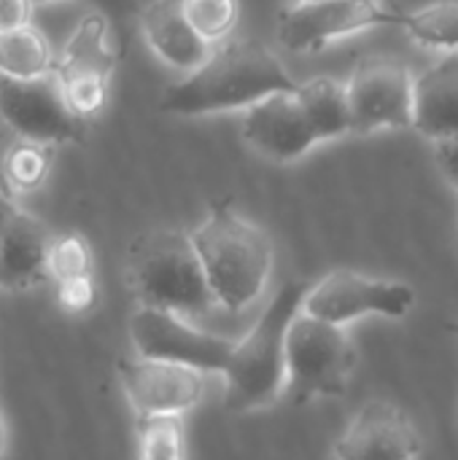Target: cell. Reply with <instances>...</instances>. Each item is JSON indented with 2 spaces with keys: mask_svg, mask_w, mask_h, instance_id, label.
I'll list each match as a JSON object with an SVG mask.
<instances>
[{
  "mask_svg": "<svg viewBox=\"0 0 458 460\" xmlns=\"http://www.w3.org/2000/svg\"><path fill=\"white\" fill-rule=\"evenodd\" d=\"M305 280H292L275 291L246 337L235 340L232 356L221 372L224 404L235 415L273 407L286 388V337L308 294Z\"/></svg>",
  "mask_w": 458,
  "mask_h": 460,
  "instance_id": "3957f363",
  "label": "cell"
},
{
  "mask_svg": "<svg viewBox=\"0 0 458 460\" xmlns=\"http://www.w3.org/2000/svg\"><path fill=\"white\" fill-rule=\"evenodd\" d=\"M116 51L111 43V24L100 11H89L78 19L70 38L54 62V75L59 81L70 78H113Z\"/></svg>",
  "mask_w": 458,
  "mask_h": 460,
  "instance_id": "e0dca14e",
  "label": "cell"
},
{
  "mask_svg": "<svg viewBox=\"0 0 458 460\" xmlns=\"http://www.w3.org/2000/svg\"><path fill=\"white\" fill-rule=\"evenodd\" d=\"M138 456L143 460L186 458V426L184 415H138Z\"/></svg>",
  "mask_w": 458,
  "mask_h": 460,
  "instance_id": "7402d4cb",
  "label": "cell"
},
{
  "mask_svg": "<svg viewBox=\"0 0 458 460\" xmlns=\"http://www.w3.org/2000/svg\"><path fill=\"white\" fill-rule=\"evenodd\" d=\"M184 11L192 27L213 46L229 38L238 24L240 3L238 0H184Z\"/></svg>",
  "mask_w": 458,
  "mask_h": 460,
  "instance_id": "cb8c5ba5",
  "label": "cell"
},
{
  "mask_svg": "<svg viewBox=\"0 0 458 460\" xmlns=\"http://www.w3.org/2000/svg\"><path fill=\"white\" fill-rule=\"evenodd\" d=\"M54 51L40 30L32 24L0 30V75L3 78H40L54 73Z\"/></svg>",
  "mask_w": 458,
  "mask_h": 460,
  "instance_id": "d6986e66",
  "label": "cell"
},
{
  "mask_svg": "<svg viewBox=\"0 0 458 460\" xmlns=\"http://www.w3.org/2000/svg\"><path fill=\"white\" fill-rule=\"evenodd\" d=\"M435 151H437V162H440L443 175L451 181V186L458 191V135L448 137V140H437Z\"/></svg>",
  "mask_w": 458,
  "mask_h": 460,
  "instance_id": "4316f807",
  "label": "cell"
},
{
  "mask_svg": "<svg viewBox=\"0 0 458 460\" xmlns=\"http://www.w3.org/2000/svg\"><path fill=\"white\" fill-rule=\"evenodd\" d=\"M297 3H308V0H297Z\"/></svg>",
  "mask_w": 458,
  "mask_h": 460,
  "instance_id": "836d02e7",
  "label": "cell"
},
{
  "mask_svg": "<svg viewBox=\"0 0 458 460\" xmlns=\"http://www.w3.org/2000/svg\"><path fill=\"white\" fill-rule=\"evenodd\" d=\"M49 232L40 218L32 213L13 208L5 221L0 237V288L24 291L35 283H43L46 275V253H49Z\"/></svg>",
  "mask_w": 458,
  "mask_h": 460,
  "instance_id": "9a60e30c",
  "label": "cell"
},
{
  "mask_svg": "<svg viewBox=\"0 0 458 460\" xmlns=\"http://www.w3.org/2000/svg\"><path fill=\"white\" fill-rule=\"evenodd\" d=\"M0 116L13 137L54 148L84 137V119L67 105L54 73L40 78H3Z\"/></svg>",
  "mask_w": 458,
  "mask_h": 460,
  "instance_id": "9c48e42d",
  "label": "cell"
},
{
  "mask_svg": "<svg viewBox=\"0 0 458 460\" xmlns=\"http://www.w3.org/2000/svg\"><path fill=\"white\" fill-rule=\"evenodd\" d=\"M54 146L13 137L3 154V181L11 197L38 191L54 164Z\"/></svg>",
  "mask_w": 458,
  "mask_h": 460,
  "instance_id": "ffe728a7",
  "label": "cell"
},
{
  "mask_svg": "<svg viewBox=\"0 0 458 460\" xmlns=\"http://www.w3.org/2000/svg\"><path fill=\"white\" fill-rule=\"evenodd\" d=\"M445 329H448V332H451V334H454V337H456V340H458V321H454V323H448Z\"/></svg>",
  "mask_w": 458,
  "mask_h": 460,
  "instance_id": "4dcf8cb0",
  "label": "cell"
},
{
  "mask_svg": "<svg viewBox=\"0 0 458 460\" xmlns=\"http://www.w3.org/2000/svg\"><path fill=\"white\" fill-rule=\"evenodd\" d=\"M116 369H119L121 391H124L135 418L138 415H162V412L186 415L205 396V375L208 372H202L197 367L135 356V358L119 361Z\"/></svg>",
  "mask_w": 458,
  "mask_h": 460,
  "instance_id": "8fae6325",
  "label": "cell"
},
{
  "mask_svg": "<svg viewBox=\"0 0 458 460\" xmlns=\"http://www.w3.org/2000/svg\"><path fill=\"white\" fill-rule=\"evenodd\" d=\"M57 286V305L65 313L81 315L86 310H92L94 299H97V288H94V278L92 275H81V278H70Z\"/></svg>",
  "mask_w": 458,
  "mask_h": 460,
  "instance_id": "d4e9b609",
  "label": "cell"
},
{
  "mask_svg": "<svg viewBox=\"0 0 458 460\" xmlns=\"http://www.w3.org/2000/svg\"><path fill=\"white\" fill-rule=\"evenodd\" d=\"M92 264H94L92 245L84 234L67 232V234L51 237L49 253H46V275L51 283L92 275Z\"/></svg>",
  "mask_w": 458,
  "mask_h": 460,
  "instance_id": "603a6c76",
  "label": "cell"
},
{
  "mask_svg": "<svg viewBox=\"0 0 458 460\" xmlns=\"http://www.w3.org/2000/svg\"><path fill=\"white\" fill-rule=\"evenodd\" d=\"M416 291L402 280H386L356 270H332L308 286L302 310L324 321L348 326L362 318H408Z\"/></svg>",
  "mask_w": 458,
  "mask_h": 460,
  "instance_id": "52a82bcc",
  "label": "cell"
},
{
  "mask_svg": "<svg viewBox=\"0 0 458 460\" xmlns=\"http://www.w3.org/2000/svg\"><path fill=\"white\" fill-rule=\"evenodd\" d=\"M13 208H16V202H13V197H11V194H5V191L0 189V237H3V229H5V221H8V216L13 213Z\"/></svg>",
  "mask_w": 458,
  "mask_h": 460,
  "instance_id": "f1b7e54d",
  "label": "cell"
},
{
  "mask_svg": "<svg viewBox=\"0 0 458 460\" xmlns=\"http://www.w3.org/2000/svg\"><path fill=\"white\" fill-rule=\"evenodd\" d=\"M140 32L148 49L175 70H194L208 54L211 43L192 27L184 0H151L140 11Z\"/></svg>",
  "mask_w": 458,
  "mask_h": 460,
  "instance_id": "5bb4252c",
  "label": "cell"
},
{
  "mask_svg": "<svg viewBox=\"0 0 458 460\" xmlns=\"http://www.w3.org/2000/svg\"><path fill=\"white\" fill-rule=\"evenodd\" d=\"M286 65L259 40H221L181 81L165 89L159 111L197 119L224 111H246L273 92H294Z\"/></svg>",
  "mask_w": 458,
  "mask_h": 460,
  "instance_id": "6da1fadb",
  "label": "cell"
},
{
  "mask_svg": "<svg viewBox=\"0 0 458 460\" xmlns=\"http://www.w3.org/2000/svg\"><path fill=\"white\" fill-rule=\"evenodd\" d=\"M127 286L138 305L173 310L186 318L219 310L192 232L184 229L138 234L127 248Z\"/></svg>",
  "mask_w": 458,
  "mask_h": 460,
  "instance_id": "277c9868",
  "label": "cell"
},
{
  "mask_svg": "<svg viewBox=\"0 0 458 460\" xmlns=\"http://www.w3.org/2000/svg\"><path fill=\"white\" fill-rule=\"evenodd\" d=\"M35 5H49V3H62V0H32Z\"/></svg>",
  "mask_w": 458,
  "mask_h": 460,
  "instance_id": "1f68e13d",
  "label": "cell"
},
{
  "mask_svg": "<svg viewBox=\"0 0 458 460\" xmlns=\"http://www.w3.org/2000/svg\"><path fill=\"white\" fill-rule=\"evenodd\" d=\"M32 8V0H0V30H16L30 24Z\"/></svg>",
  "mask_w": 458,
  "mask_h": 460,
  "instance_id": "484cf974",
  "label": "cell"
},
{
  "mask_svg": "<svg viewBox=\"0 0 458 460\" xmlns=\"http://www.w3.org/2000/svg\"><path fill=\"white\" fill-rule=\"evenodd\" d=\"M413 129L432 143L458 135V51H445L443 59L416 75Z\"/></svg>",
  "mask_w": 458,
  "mask_h": 460,
  "instance_id": "2e32d148",
  "label": "cell"
},
{
  "mask_svg": "<svg viewBox=\"0 0 458 460\" xmlns=\"http://www.w3.org/2000/svg\"><path fill=\"white\" fill-rule=\"evenodd\" d=\"M332 456L343 460L418 458L424 456V437L408 410L394 402L375 399L354 415L335 442Z\"/></svg>",
  "mask_w": 458,
  "mask_h": 460,
  "instance_id": "4fadbf2b",
  "label": "cell"
},
{
  "mask_svg": "<svg viewBox=\"0 0 458 460\" xmlns=\"http://www.w3.org/2000/svg\"><path fill=\"white\" fill-rule=\"evenodd\" d=\"M5 423H3V415H0V458L5 456Z\"/></svg>",
  "mask_w": 458,
  "mask_h": 460,
  "instance_id": "f546056e",
  "label": "cell"
},
{
  "mask_svg": "<svg viewBox=\"0 0 458 460\" xmlns=\"http://www.w3.org/2000/svg\"><path fill=\"white\" fill-rule=\"evenodd\" d=\"M13 140V135H11V129L5 127V121H3V116H0V189L8 194V189H5V181H3V154H5V148H8V143Z\"/></svg>",
  "mask_w": 458,
  "mask_h": 460,
  "instance_id": "83f0119b",
  "label": "cell"
},
{
  "mask_svg": "<svg viewBox=\"0 0 458 460\" xmlns=\"http://www.w3.org/2000/svg\"><path fill=\"white\" fill-rule=\"evenodd\" d=\"M297 100L319 137V143L354 135V116L348 102V86L332 75H316L297 84Z\"/></svg>",
  "mask_w": 458,
  "mask_h": 460,
  "instance_id": "ac0fdd59",
  "label": "cell"
},
{
  "mask_svg": "<svg viewBox=\"0 0 458 460\" xmlns=\"http://www.w3.org/2000/svg\"><path fill=\"white\" fill-rule=\"evenodd\" d=\"M346 86L354 135L413 127L416 78L405 62L394 57H364L351 70Z\"/></svg>",
  "mask_w": 458,
  "mask_h": 460,
  "instance_id": "30bf717a",
  "label": "cell"
},
{
  "mask_svg": "<svg viewBox=\"0 0 458 460\" xmlns=\"http://www.w3.org/2000/svg\"><path fill=\"white\" fill-rule=\"evenodd\" d=\"M240 137L251 151L275 164L300 162L319 146L297 92H273L248 105L240 116Z\"/></svg>",
  "mask_w": 458,
  "mask_h": 460,
  "instance_id": "7c38bea8",
  "label": "cell"
},
{
  "mask_svg": "<svg viewBox=\"0 0 458 460\" xmlns=\"http://www.w3.org/2000/svg\"><path fill=\"white\" fill-rule=\"evenodd\" d=\"M354 369L356 350L346 326L300 310L286 337L283 399L294 407L337 399L348 391Z\"/></svg>",
  "mask_w": 458,
  "mask_h": 460,
  "instance_id": "5b68a950",
  "label": "cell"
},
{
  "mask_svg": "<svg viewBox=\"0 0 458 460\" xmlns=\"http://www.w3.org/2000/svg\"><path fill=\"white\" fill-rule=\"evenodd\" d=\"M130 340L138 356L197 367L208 375H221L235 348V340L197 329L181 313L148 305H138L130 315Z\"/></svg>",
  "mask_w": 458,
  "mask_h": 460,
  "instance_id": "ba28073f",
  "label": "cell"
},
{
  "mask_svg": "<svg viewBox=\"0 0 458 460\" xmlns=\"http://www.w3.org/2000/svg\"><path fill=\"white\" fill-rule=\"evenodd\" d=\"M402 22L405 11L397 5H386L381 0H308L294 3L286 13H281L278 40L286 51L316 54L335 40L367 30H402Z\"/></svg>",
  "mask_w": 458,
  "mask_h": 460,
  "instance_id": "8992f818",
  "label": "cell"
},
{
  "mask_svg": "<svg viewBox=\"0 0 458 460\" xmlns=\"http://www.w3.org/2000/svg\"><path fill=\"white\" fill-rule=\"evenodd\" d=\"M192 240L221 310H248L265 294L275 267V245L262 224L221 202L192 229Z\"/></svg>",
  "mask_w": 458,
  "mask_h": 460,
  "instance_id": "7a4b0ae2",
  "label": "cell"
},
{
  "mask_svg": "<svg viewBox=\"0 0 458 460\" xmlns=\"http://www.w3.org/2000/svg\"><path fill=\"white\" fill-rule=\"evenodd\" d=\"M381 3H386V5H394V0H381Z\"/></svg>",
  "mask_w": 458,
  "mask_h": 460,
  "instance_id": "d6a6232c",
  "label": "cell"
},
{
  "mask_svg": "<svg viewBox=\"0 0 458 460\" xmlns=\"http://www.w3.org/2000/svg\"><path fill=\"white\" fill-rule=\"evenodd\" d=\"M402 30L418 46L435 51H458V0H440L418 11H405Z\"/></svg>",
  "mask_w": 458,
  "mask_h": 460,
  "instance_id": "44dd1931",
  "label": "cell"
},
{
  "mask_svg": "<svg viewBox=\"0 0 458 460\" xmlns=\"http://www.w3.org/2000/svg\"><path fill=\"white\" fill-rule=\"evenodd\" d=\"M0 81H3V75H0Z\"/></svg>",
  "mask_w": 458,
  "mask_h": 460,
  "instance_id": "e575fe53",
  "label": "cell"
}]
</instances>
